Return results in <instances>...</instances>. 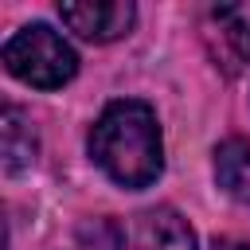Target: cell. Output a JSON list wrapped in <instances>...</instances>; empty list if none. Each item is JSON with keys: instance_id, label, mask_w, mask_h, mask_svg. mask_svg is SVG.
<instances>
[{"instance_id": "obj_7", "label": "cell", "mask_w": 250, "mask_h": 250, "mask_svg": "<svg viewBox=\"0 0 250 250\" xmlns=\"http://www.w3.org/2000/svg\"><path fill=\"white\" fill-rule=\"evenodd\" d=\"M211 23L219 27L234 59H250V4H215Z\"/></svg>"}, {"instance_id": "obj_2", "label": "cell", "mask_w": 250, "mask_h": 250, "mask_svg": "<svg viewBox=\"0 0 250 250\" xmlns=\"http://www.w3.org/2000/svg\"><path fill=\"white\" fill-rule=\"evenodd\" d=\"M4 66L12 78L35 90H59L78 74L74 47L47 23H27L4 43Z\"/></svg>"}, {"instance_id": "obj_8", "label": "cell", "mask_w": 250, "mask_h": 250, "mask_svg": "<svg viewBox=\"0 0 250 250\" xmlns=\"http://www.w3.org/2000/svg\"><path fill=\"white\" fill-rule=\"evenodd\" d=\"M215 250H250V242H242V238H215Z\"/></svg>"}, {"instance_id": "obj_3", "label": "cell", "mask_w": 250, "mask_h": 250, "mask_svg": "<svg viewBox=\"0 0 250 250\" xmlns=\"http://www.w3.org/2000/svg\"><path fill=\"white\" fill-rule=\"evenodd\" d=\"M62 23L86 39V43H113L121 35H129L137 8L129 0H78V4H59Z\"/></svg>"}, {"instance_id": "obj_5", "label": "cell", "mask_w": 250, "mask_h": 250, "mask_svg": "<svg viewBox=\"0 0 250 250\" xmlns=\"http://www.w3.org/2000/svg\"><path fill=\"white\" fill-rule=\"evenodd\" d=\"M215 184L234 203H250V141L227 137L215 145Z\"/></svg>"}, {"instance_id": "obj_1", "label": "cell", "mask_w": 250, "mask_h": 250, "mask_svg": "<svg viewBox=\"0 0 250 250\" xmlns=\"http://www.w3.org/2000/svg\"><path fill=\"white\" fill-rule=\"evenodd\" d=\"M90 156L117 188L141 191L156 184L164 172V141L156 109L137 98L109 102L90 129Z\"/></svg>"}, {"instance_id": "obj_6", "label": "cell", "mask_w": 250, "mask_h": 250, "mask_svg": "<svg viewBox=\"0 0 250 250\" xmlns=\"http://www.w3.org/2000/svg\"><path fill=\"white\" fill-rule=\"evenodd\" d=\"M0 137H4V172L8 176H16L20 168H27L35 160L31 125L23 121V113L16 105H4V113H0Z\"/></svg>"}, {"instance_id": "obj_4", "label": "cell", "mask_w": 250, "mask_h": 250, "mask_svg": "<svg viewBox=\"0 0 250 250\" xmlns=\"http://www.w3.org/2000/svg\"><path fill=\"white\" fill-rule=\"evenodd\" d=\"M125 250H195V230L172 207H148L133 215L121 234Z\"/></svg>"}]
</instances>
